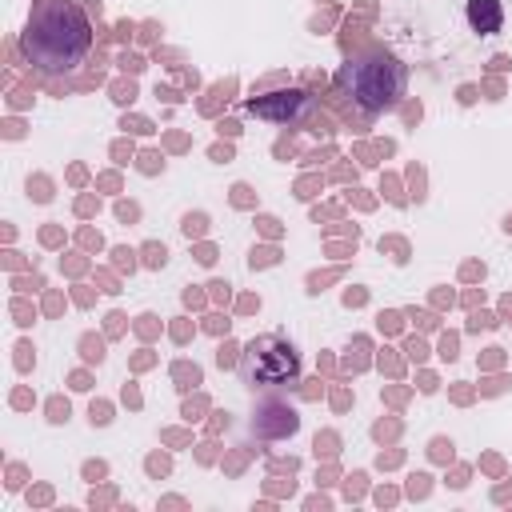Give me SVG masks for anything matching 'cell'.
Wrapping results in <instances>:
<instances>
[{
  "instance_id": "1",
  "label": "cell",
  "mask_w": 512,
  "mask_h": 512,
  "mask_svg": "<svg viewBox=\"0 0 512 512\" xmlns=\"http://www.w3.org/2000/svg\"><path fill=\"white\" fill-rule=\"evenodd\" d=\"M88 44L92 24L76 0H32L20 32V52L32 68L44 76H64L84 60Z\"/></svg>"
},
{
  "instance_id": "2",
  "label": "cell",
  "mask_w": 512,
  "mask_h": 512,
  "mask_svg": "<svg viewBox=\"0 0 512 512\" xmlns=\"http://www.w3.org/2000/svg\"><path fill=\"white\" fill-rule=\"evenodd\" d=\"M336 88L360 108V112H384L400 100L404 92V64L392 56V52H380V48H368V52H356L340 64L336 72Z\"/></svg>"
},
{
  "instance_id": "3",
  "label": "cell",
  "mask_w": 512,
  "mask_h": 512,
  "mask_svg": "<svg viewBox=\"0 0 512 512\" xmlns=\"http://www.w3.org/2000/svg\"><path fill=\"white\" fill-rule=\"evenodd\" d=\"M240 376L252 388H276V384H292L300 376V352L292 340L268 332L244 344L240 352Z\"/></svg>"
},
{
  "instance_id": "4",
  "label": "cell",
  "mask_w": 512,
  "mask_h": 512,
  "mask_svg": "<svg viewBox=\"0 0 512 512\" xmlns=\"http://www.w3.org/2000/svg\"><path fill=\"white\" fill-rule=\"evenodd\" d=\"M248 112L260 116V120H272V124H296V120L308 112V96H304L300 88L264 92V96H252V100H248Z\"/></svg>"
},
{
  "instance_id": "5",
  "label": "cell",
  "mask_w": 512,
  "mask_h": 512,
  "mask_svg": "<svg viewBox=\"0 0 512 512\" xmlns=\"http://www.w3.org/2000/svg\"><path fill=\"white\" fill-rule=\"evenodd\" d=\"M464 16H468V28L480 32V36H496L500 24H504L500 0H468V4H464Z\"/></svg>"
}]
</instances>
